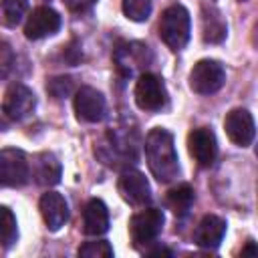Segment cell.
<instances>
[{
  "label": "cell",
  "instance_id": "obj_1",
  "mask_svg": "<svg viewBox=\"0 0 258 258\" xmlns=\"http://www.w3.org/2000/svg\"><path fill=\"white\" fill-rule=\"evenodd\" d=\"M145 157L153 177L161 183H167L177 177L179 163L173 145V135L161 127H155L145 137Z\"/></svg>",
  "mask_w": 258,
  "mask_h": 258
},
{
  "label": "cell",
  "instance_id": "obj_2",
  "mask_svg": "<svg viewBox=\"0 0 258 258\" xmlns=\"http://www.w3.org/2000/svg\"><path fill=\"white\" fill-rule=\"evenodd\" d=\"M189 12L181 4H171L163 10L159 18V36L171 50H179L189 40Z\"/></svg>",
  "mask_w": 258,
  "mask_h": 258
},
{
  "label": "cell",
  "instance_id": "obj_3",
  "mask_svg": "<svg viewBox=\"0 0 258 258\" xmlns=\"http://www.w3.org/2000/svg\"><path fill=\"white\" fill-rule=\"evenodd\" d=\"M226 83L224 67L214 58H202L189 73V87L198 95H214Z\"/></svg>",
  "mask_w": 258,
  "mask_h": 258
},
{
  "label": "cell",
  "instance_id": "obj_4",
  "mask_svg": "<svg viewBox=\"0 0 258 258\" xmlns=\"http://www.w3.org/2000/svg\"><path fill=\"white\" fill-rule=\"evenodd\" d=\"M135 103L143 111H159L167 103L163 81L153 73H141L135 83Z\"/></svg>",
  "mask_w": 258,
  "mask_h": 258
},
{
  "label": "cell",
  "instance_id": "obj_5",
  "mask_svg": "<svg viewBox=\"0 0 258 258\" xmlns=\"http://www.w3.org/2000/svg\"><path fill=\"white\" fill-rule=\"evenodd\" d=\"M163 228V212L157 208H145L129 220V234L135 246L151 244Z\"/></svg>",
  "mask_w": 258,
  "mask_h": 258
},
{
  "label": "cell",
  "instance_id": "obj_6",
  "mask_svg": "<svg viewBox=\"0 0 258 258\" xmlns=\"http://www.w3.org/2000/svg\"><path fill=\"white\" fill-rule=\"evenodd\" d=\"M36 107V97L34 93L22 85V83H12L6 93H4V101H2V113L6 119L10 121H22L24 117H28Z\"/></svg>",
  "mask_w": 258,
  "mask_h": 258
},
{
  "label": "cell",
  "instance_id": "obj_7",
  "mask_svg": "<svg viewBox=\"0 0 258 258\" xmlns=\"http://www.w3.org/2000/svg\"><path fill=\"white\" fill-rule=\"evenodd\" d=\"M30 167L26 155L20 149H2L0 151V177L4 187H18L28 181Z\"/></svg>",
  "mask_w": 258,
  "mask_h": 258
},
{
  "label": "cell",
  "instance_id": "obj_8",
  "mask_svg": "<svg viewBox=\"0 0 258 258\" xmlns=\"http://www.w3.org/2000/svg\"><path fill=\"white\" fill-rule=\"evenodd\" d=\"M117 189L121 198L131 206H145L151 200V187L147 177L137 169H125L119 175Z\"/></svg>",
  "mask_w": 258,
  "mask_h": 258
},
{
  "label": "cell",
  "instance_id": "obj_9",
  "mask_svg": "<svg viewBox=\"0 0 258 258\" xmlns=\"http://www.w3.org/2000/svg\"><path fill=\"white\" fill-rule=\"evenodd\" d=\"M224 129L228 139L238 147H248L256 135L254 119L246 109H232L224 119Z\"/></svg>",
  "mask_w": 258,
  "mask_h": 258
},
{
  "label": "cell",
  "instance_id": "obj_10",
  "mask_svg": "<svg viewBox=\"0 0 258 258\" xmlns=\"http://www.w3.org/2000/svg\"><path fill=\"white\" fill-rule=\"evenodd\" d=\"M187 149H189V155L196 159L198 165L210 167L218 155V141H216L214 131L208 127L191 129L187 135Z\"/></svg>",
  "mask_w": 258,
  "mask_h": 258
},
{
  "label": "cell",
  "instance_id": "obj_11",
  "mask_svg": "<svg viewBox=\"0 0 258 258\" xmlns=\"http://www.w3.org/2000/svg\"><path fill=\"white\" fill-rule=\"evenodd\" d=\"M60 28V16L50 6H38L30 12L24 24V36L28 40H40L54 34Z\"/></svg>",
  "mask_w": 258,
  "mask_h": 258
},
{
  "label": "cell",
  "instance_id": "obj_12",
  "mask_svg": "<svg viewBox=\"0 0 258 258\" xmlns=\"http://www.w3.org/2000/svg\"><path fill=\"white\" fill-rule=\"evenodd\" d=\"M75 113L85 123H97L105 115V99L93 87H81L75 93Z\"/></svg>",
  "mask_w": 258,
  "mask_h": 258
},
{
  "label": "cell",
  "instance_id": "obj_13",
  "mask_svg": "<svg viewBox=\"0 0 258 258\" xmlns=\"http://www.w3.org/2000/svg\"><path fill=\"white\" fill-rule=\"evenodd\" d=\"M38 208H40L42 220H44V224H46V228L50 232L60 230L69 220V206H67L64 198L58 191L42 194L40 202H38Z\"/></svg>",
  "mask_w": 258,
  "mask_h": 258
},
{
  "label": "cell",
  "instance_id": "obj_14",
  "mask_svg": "<svg viewBox=\"0 0 258 258\" xmlns=\"http://www.w3.org/2000/svg\"><path fill=\"white\" fill-rule=\"evenodd\" d=\"M226 234V222L218 216H204L200 220V224L196 226L194 230V242L200 246V248H206V250H214L220 246L222 238Z\"/></svg>",
  "mask_w": 258,
  "mask_h": 258
},
{
  "label": "cell",
  "instance_id": "obj_15",
  "mask_svg": "<svg viewBox=\"0 0 258 258\" xmlns=\"http://www.w3.org/2000/svg\"><path fill=\"white\" fill-rule=\"evenodd\" d=\"M109 230V212L107 206L99 200L93 198L87 202L83 210V232L87 236H101Z\"/></svg>",
  "mask_w": 258,
  "mask_h": 258
},
{
  "label": "cell",
  "instance_id": "obj_16",
  "mask_svg": "<svg viewBox=\"0 0 258 258\" xmlns=\"http://www.w3.org/2000/svg\"><path fill=\"white\" fill-rule=\"evenodd\" d=\"M145 54H147V46H143L139 42L123 44V46H117V50H115V64L121 75L131 77L137 67L147 62Z\"/></svg>",
  "mask_w": 258,
  "mask_h": 258
},
{
  "label": "cell",
  "instance_id": "obj_17",
  "mask_svg": "<svg viewBox=\"0 0 258 258\" xmlns=\"http://www.w3.org/2000/svg\"><path fill=\"white\" fill-rule=\"evenodd\" d=\"M60 173H62L60 161L52 153L42 151V153H36L34 155L32 175H34L36 183H40V185H54V183L60 181Z\"/></svg>",
  "mask_w": 258,
  "mask_h": 258
},
{
  "label": "cell",
  "instance_id": "obj_18",
  "mask_svg": "<svg viewBox=\"0 0 258 258\" xmlns=\"http://www.w3.org/2000/svg\"><path fill=\"white\" fill-rule=\"evenodd\" d=\"M165 200H167L169 210H173V214L183 216V214H187V210L194 204V187L189 183H179L167 191Z\"/></svg>",
  "mask_w": 258,
  "mask_h": 258
},
{
  "label": "cell",
  "instance_id": "obj_19",
  "mask_svg": "<svg viewBox=\"0 0 258 258\" xmlns=\"http://www.w3.org/2000/svg\"><path fill=\"white\" fill-rule=\"evenodd\" d=\"M0 6H2V24L14 28L24 18L28 10V0H0Z\"/></svg>",
  "mask_w": 258,
  "mask_h": 258
},
{
  "label": "cell",
  "instance_id": "obj_20",
  "mask_svg": "<svg viewBox=\"0 0 258 258\" xmlns=\"http://www.w3.org/2000/svg\"><path fill=\"white\" fill-rule=\"evenodd\" d=\"M153 0H121L123 14L133 22H145L151 14Z\"/></svg>",
  "mask_w": 258,
  "mask_h": 258
},
{
  "label": "cell",
  "instance_id": "obj_21",
  "mask_svg": "<svg viewBox=\"0 0 258 258\" xmlns=\"http://www.w3.org/2000/svg\"><path fill=\"white\" fill-rule=\"evenodd\" d=\"M226 38V24L218 12L204 16V40L206 42H222Z\"/></svg>",
  "mask_w": 258,
  "mask_h": 258
},
{
  "label": "cell",
  "instance_id": "obj_22",
  "mask_svg": "<svg viewBox=\"0 0 258 258\" xmlns=\"http://www.w3.org/2000/svg\"><path fill=\"white\" fill-rule=\"evenodd\" d=\"M0 214H2V242H4V248H10L16 242V238H18L16 218H14V214L6 206L0 208Z\"/></svg>",
  "mask_w": 258,
  "mask_h": 258
},
{
  "label": "cell",
  "instance_id": "obj_23",
  "mask_svg": "<svg viewBox=\"0 0 258 258\" xmlns=\"http://www.w3.org/2000/svg\"><path fill=\"white\" fill-rule=\"evenodd\" d=\"M79 256L81 258H111L113 256V248L107 240H95V242H85L79 248Z\"/></svg>",
  "mask_w": 258,
  "mask_h": 258
},
{
  "label": "cell",
  "instance_id": "obj_24",
  "mask_svg": "<svg viewBox=\"0 0 258 258\" xmlns=\"http://www.w3.org/2000/svg\"><path fill=\"white\" fill-rule=\"evenodd\" d=\"M46 91L54 99H62L64 95H69L73 91V79L71 77H54L46 83Z\"/></svg>",
  "mask_w": 258,
  "mask_h": 258
},
{
  "label": "cell",
  "instance_id": "obj_25",
  "mask_svg": "<svg viewBox=\"0 0 258 258\" xmlns=\"http://www.w3.org/2000/svg\"><path fill=\"white\" fill-rule=\"evenodd\" d=\"M64 2V6L69 8V10H73V12H85V10H89L97 0H62Z\"/></svg>",
  "mask_w": 258,
  "mask_h": 258
},
{
  "label": "cell",
  "instance_id": "obj_26",
  "mask_svg": "<svg viewBox=\"0 0 258 258\" xmlns=\"http://www.w3.org/2000/svg\"><path fill=\"white\" fill-rule=\"evenodd\" d=\"M0 67H2V77H6L8 75V69H10V48H8L6 42L0 48Z\"/></svg>",
  "mask_w": 258,
  "mask_h": 258
},
{
  "label": "cell",
  "instance_id": "obj_27",
  "mask_svg": "<svg viewBox=\"0 0 258 258\" xmlns=\"http://www.w3.org/2000/svg\"><path fill=\"white\" fill-rule=\"evenodd\" d=\"M240 254H242V256H258V246L250 240V242L242 248V252H240Z\"/></svg>",
  "mask_w": 258,
  "mask_h": 258
},
{
  "label": "cell",
  "instance_id": "obj_28",
  "mask_svg": "<svg viewBox=\"0 0 258 258\" xmlns=\"http://www.w3.org/2000/svg\"><path fill=\"white\" fill-rule=\"evenodd\" d=\"M149 256H171V252H169V250H165V248H157V250L149 252Z\"/></svg>",
  "mask_w": 258,
  "mask_h": 258
},
{
  "label": "cell",
  "instance_id": "obj_29",
  "mask_svg": "<svg viewBox=\"0 0 258 258\" xmlns=\"http://www.w3.org/2000/svg\"><path fill=\"white\" fill-rule=\"evenodd\" d=\"M256 157H258V145H256Z\"/></svg>",
  "mask_w": 258,
  "mask_h": 258
}]
</instances>
